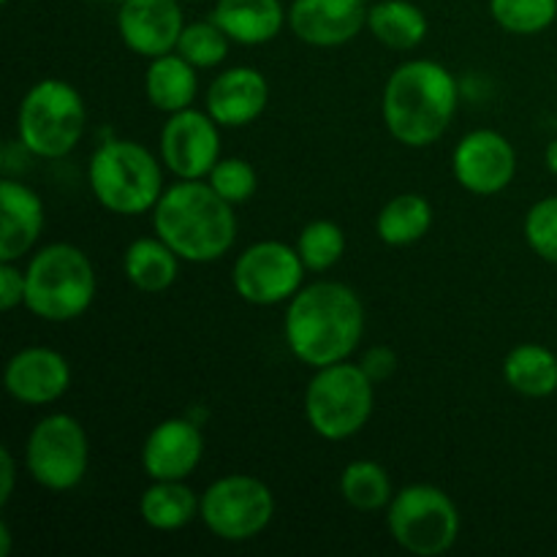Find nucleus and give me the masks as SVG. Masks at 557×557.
<instances>
[{"label":"nucleus","instance_id":"1","mask_svg":"<svg viewBox=\"0 0 557 557\" xmlns=\"http://www.w3.org/2000/svg\"><path fill=\"white\" fill-rule=\"evenodd\" d=\"M364 302L341 281L305 283L286 302L283 341L305 368H326L351 359L364 337Z\"/></svg>","mask_w":557,"mask_h":557},{"label":"nucleus","instance_id":"2","mask_svg":"<svg viewBox=\"0 0 557 557\" xmlns=\"http://www.w3.org/2000/svg\"><path fill=\"white\" fill-rule=\"evenodd\" d=\"M460 109V85L446 65L417 58L397 65L381 92V120L395 141L413 150L435 145Z\"/></svg>","mask_w":557,"mask_h":557},{"label":"nucleus","instance_id":"3","mask_svg":"<svg viewBox=\"0 0 557 557\" xmlns=\"http://www.w3.org/2000/svg\"><path fill=\"white\" fill-rule=\"evenodd\" d=\"M152 232L188 264H212L234 248L239 221L207 180H177L152 210Z\"/></svg>","mask_w":557,"mask_h":557},{"label":"nucleus","instance_id":"4","mask_svg":"<svg viewBox=\"0 0 557 557\" xmlns=\"http://www.w3.org/2000/svg\"><path fill=\"white\" fill-rule=\"evenodd\" d=\"M87 183L98 205L112 215L139 218L163 196V161L134 139H107L92 150Z\"/></svg>","mask_w":557,"mask_h":557},{"label":"nucleus","instance_id":"5","mask_svg":"<svg viewBox=\"0 0 557 557\" xmlns=\"http://www.w3.org/2000/svg\"><path fill=\"white\" fill-rule=\"evenodd\" d=\"M25 308L47 324H69L90 310L98 292L90 256L71 243L38 248L25 267Z\"/></svg>","mask_w":557,"mask_h":557},{"label":"nucleus","instance_id":"6","mask_svg":"<svg viewBox=\"0 0 557 557\" xmlns=\"http://www.w3.org/2000/svg\"><path fill=\"white\" fill-rule=\"evenodd\" d=\"M87 134V103L71 82L49 76L36 82L16 109V141L30 156L60 161Z\"/></svg>","mask_w":557,"mask_h":557},{"label":"nucleus","instance_id":"7","mask_svg":"<svg viewBox=\"0 0 557 557\" xmlns=\"http://www.w3.org/2000/svg\"><path fill=\"white\" fill-rule=\"evenodd\" d=\"M375 411V384L359 362L319 368L305 389V419L319 438L330 444L354 438L370 424Z\"/></svg>","mask_w":557,"mask_h":557},{"label":"nucleus","instance_id":"8","mask_svg":"<svg viewBox=\"0 0 557 557\" xmlns=\"http://www.w3.org/2000/svg\"><path fill=\"white\" fill-rule=\"evenodd\" d=\"M386 528L403 553L441 557L460 539V509L449 493L428 482L397 490L386 506Z\"/></svg>","mask_w":557,"mask_h":557},{"label":"nucleus","instance_id":"9","mask_svg":"<svg viewBox=\"0 0 557 557\" xmlns=\"http://www.w3.org/2000/svg\"><path fill=\"white\" fill-rule=\"evenodd\" d=\"M90 468V438L71 413H47L33 424L25 444V471L49 493H71Z\"/></svg>","mask_w":557,"mask_h":557},{"label":"nucleus","instance_id":"10","mask_svg":"<svg viewBox=\"0 0 557 557\" xmlns=\"http://www.w3.org/2000/svg\"><path fill=\"white\" fill-rule=\"evenodd\" d=\"M272 517L275 495L270 484L250 473H228L201 493V525L221 542H253L272 525Z\"/></svg>","mask_w":557,"mask_h":557},{"label":"nucleus","instance_id":"11","mask_svg":"<svg viewBox=\"0 0 557 557\" xmlns=\"http://www.w3.org/2000/svg\"><path fill=\"white\" fill-rule=\"evenodd\" d=\"M305 267L297 245L261 239L234 259L232 286L243 302L253 308L286 305L305 286Z\"/></svg>","mask_w":557,"mask_h":557},{"label":"nucleus","instance_id":"12","mask_svg":"<svg viewBox=\"0 0 557 557\" xmlns=\"http://www.w3.org/2000/svg\"><path fill=\"white\" fill-rule=\"evenodd\" d=\"M221 125L201 109L169 114L158 139V156L177 180H207L221 161Z\"/></svg>","mask_w":557,"mask_h":557},{"label":"nucleus","instance_id":"13","mask_svg":"<svg viewBox=\"0 0 557 557\" xmlns=\"http://www.w3.org/2000/svg\"><path fill=\"white\" fill-rule=\"evenodd\" d=\"M451 174L473 196H498L515 183L517 150L500 131L476 128L457 141Z\"/></svg>","mask_w":557,"mask_h":557},{"label":"nucleus","instance_id":"14","mask_svg":"<svg viewBox=\"0 0 557 557\" xmlns=\"http://www.w3.org/2000/svg\"><path fill=\"white\" fill-rule=\"evenodd\" d=\"M205 460V433L190 417L158 422L141 444V471L150 482H185Z\"/></svg>","mask_w":557,"mask_h":557},{"label":"nucleus","instance_id":"15","mask_svg":"<svg viewBox=\"0 0 557 557\" xmlns=\"http://www.w3.org/2000/svg\"><path fill=\"white\" fill-rule=\"evenodd\" d=\"M185 25L183 0H125L117 5L120 41L139 58L177 52Z\"/></svg>","mask_w":557,"mask_h":557},{"label":"nucleus","instance_id":"16","mask_svg":"<svg viewBox=\"0 0 557 557\" xmlns=\"http://www.w3.org/2000/svg\"><path fill=\"white\" fill-rule=\"evenodd\" d=\"M3 389L20 406H52L71 389L69 359L47 346L22 348L5 362Z\"/></svg>","mask_w":557,"mask_h":557},{"label":"nucleus","instance_id":"17","mask_svg":"<svg viewBox=\"0 0 557 557\" xmlns=\"http://www.w3.org/2000/svg\"><path fill=\"white\" fill-rule=\"evenodd\" d=\"M368 0H294L288 27L308 47L337 49L368 27Z\"/></svg>","mask_w":557,"mask_h":557},{"label":"nucleus","instance_id":"18","mask_svg":"<svg viewBox=\"0 0 557 557\" xmlns=\"http://www.w3.org/2000/svg\"><path fill=\"white\" fill-rule=\"evenodd\" d=\"M205 103L221 128H245L270 107V82L253 65H234L210 82Z\"/></svg>","mask_w":557,"mask_h":557},{"label":"nucleus","instance_id":"19","mask_svg":"<svg viewBox=\"0 0 557 557\" xmlns=\"http://www.w3.org/2000/svg\"><path fill=\"white\" fill-rule=\"evenodd\" d=\"M44 199L20 180H0V261H22L44 232Z\"/></svg>","mask_w":557,"mask_h":557},{"label":"nucleus","instance_id":"20","mask_svg":"<svg viewBox=\"0 0 557 557\" xmlns=\"http://www.w3.org/2000/svg\"><path fill=\"white\" fill-rule=\"evenodd\" d=\"M210 16L239 47H264L288 25L283 0H218Z\"/></svg>","mask_w":557,"mask_h":557},{"label":"nucleus","instance_id":"21","mask_svg":"<svg viewBox=\"0 0 557 557\" xmlns=\"http://www.w3.org/2000/svg\"><path fill=\"white\" fill-rule=\"evenodd\" d=\"M145 96L150 107L163 114L190 109L199 96V69L180 52L152 58L145 71Z\"/></svg>","mask_w":557,"mask_h":557},{"label":"nucleus","instance_id":"22","mask_svg":"<svg viewBox=\"0 0 557 557\" xmlns=\"http://www.w3.org/2000/svg\"><path fill=\"white\" fill-rule=\"evenodd\" d=\"M180 264L183 259L158 234L134 239L123 253L125 281L141 294L169 292L180 277Z\"/></svg>","mask_w":557,"mask_h":557},{"label":"nucleus","instance_id":"23","mask_svg":"<svg viewBox=\"0 0 557 557\" xmlns=\"http://www.w3.org/2000/svg\"><path fill=\"white\" fill-rule=\"evenodd\" d=\"M370 36L386 49L408 52L428 38V14L411 0H375L368 9Z\"/></svg>","mask_w":557,"mask_h":557},{"label":"nucleus","instance_id":"24","mask_svg":"<svg viewBox=\"0 0 557 557\" xmlns=\"http://www.w3.org/2000/svg\"><path fill=\"white\" fill-rule=\"evenodd\" d=\"M504 379L517 395L544 400L557 392V354L542 343H520L504 359Z\"/></svg>","mask_w":557,"mask_h":557},{"label":"nucleus","instance_id":"25","mask_svg":"<svg viewBox=\"0 0 557 557\" xmlns=\"http://www.w3.org/2000/svg\"><path fill=\"white\" fill-rule=\"evenodd\" d=\"M201 495L185 482H152L139 498V517L147 528L177 533L199 517Z\"/></svg>","mask_w":557,"mask_h":557},{"label":"nucleus","instance_id":"26","mask_svg":"<svg viewBox=\"0 0 557 557\" xmlns=\"http://www.w3.org/2000/svg\"><path fill=\"white\" fill-rule=\"evenodd\" d=\"M433 221V205L422 194H400L379 210L375 234L389 248H408L428 237Z\"/></svg>","mask_w":557,"mask_h":557},{"label":"nucleus","instance_id":"27","mask_svg":"<svg viewBox=\"0 0 557 557\" xmlns=\"http://www.w3.org/2000/svg\"><path fill=\"white\" fill-rule=\"evenodd\" d=\"M341 498L359 515L386 511L389 500L395 498V484L389 471L375 460H354L341 473Z\"/></svg>","mask_w":557,"mask_h":557},{"label":"nucleus","instance_id":"28","mask_svg":"<svg viewBox=\"0 0 557 557\" xmlns=\"http://www.w3.org/2000/svg\"><path fill=\"white\" fill-rule=\"evenodd\" d=\"M346 248L348 239L343 226L335 221H326V218L310 221L297 237V250L308 272H330L332 267L341 264Z\"/></svg>","mask_w":557,"mask_h":557},{"label":"nucleus","instance_id":"29","mask_svg":"<svg viewBox=\"0 0 557 557\" xmlns=\"http://www.w3.org/2000/svg\"><path fill=\"white\" fill-rule=\"evenodd\" d=\"M495 25L515 36H539L557 20V0H490Z\"/></svg>","mask_w":557,"mask_h":557},{"label":"nucleus","instance_id":"30","mask_svg":"<svg viewBox=\"0 0 557 557\" xmlns=\"http://www.w3.org/2000/svg\"><path fill=\"white\" fill-rule=\"evenodd\" d=\"M228 49H232V38L221 30V25L212 16L188 22L177 44V52L199 71L218 69L228 58Z\"/></svg>","mask_w":557,"mask_h":557},{"label":"nucleus","instance_id":"31","mask_svg":"<svg viewBox=\"0 0 557 557\" xmlns=\"http://www.w3.org/2000/svg\"><path fill=\"white\" fill-rule=\"evenodd\" d=\"M207 183L218 190V196L228 201V205L239 207L250 201L259 190V172L245 158H221L215 169L210 172Z\"/></svg>","mask_w":557,"mask_h":557},{"label":"nucleus","instance_id":"32","mask_svg":"<svg viewBox=\"0 0 557 557\" xmlns=\"http://www.w3.org/2000/svg\"><path fill=\"white\" fill-rule=\"evenodd\" d=\"M522 234L533 253L547 264H557V196H544L522 221Z\"/></svg>","mask_w":557,"mask_h":557},{"label":"nucleus","instance_id":"33","mask_svg":"<svg viewBox=\"0 0 557 557\" xmlns=\"http://www.w3.org/2000/svg\"><path fill=\"white\" fill-rule=\"evenodd\" d=\"M25 270L20 267V261H0V310L3 313L25 305Z\"/></svg>","mask_w":557,"mask_h":557},{"label":"nucleus","instance_id":"34","mask_svg":"<svg viewBox=\"0 0 557 557\" xmlns=\"http://www.w3.org/2000/svg\"><path fill=\"white\" fill-rule=\"evenodd\" d=\"M362 370L370 375L373 384H384L395 375L397 370V354L389 346H373L362 354Z\"/></svg>","mask_w":557,"mask_h":557},{"label":"nucleus","instance_id":"35","mask_svg":"<svg viewBox=\"0 0 557 557\" xmlns=\"http://www.w3.org/2000/svg\"><path fill=\"white\" fill-rule=\"evenodd\" d=\"M16 487V460L9 446L0 449V506H5Z\"/></svg>","mask_w":557,"mask_h":557},{"label":"nucleus","instance_id":"36","mask_svg":"<svg viewBox=\"0 0 557 557\" xmlns=\"http://www.w3.org/2000/svg\"><path fill=\"white\" fill-rule=\"evenodd\" d=\"M11 539H14V533H11V525L9 522H0V557H9L11 555Z\"/></svg>","mask_w":557,"mask_h":557},{"label":"nucleus","instance_id":"37","mask_svg":"<svg viewBox=\"0 0 557 557\" xmlns=\"http://www.w3.org/2000/svg\"><path fill=\"white\" fill-rule=\"evenodd\" d=\"M544 163H547L549 172L557 174V139L549 141L547 150H544Z\"/></svg>","mask_w":557,"mask_h":557},{"label":"nucleus","instance_id":"38","mask_svg":"<svg viewBox=\"0 0 557 557\" xmlns=\"http://www.w3.org/2000/svg\"><path fill=\"white\" fill-rule=\"evenodd\" d=\"M107 3H117L120 5V3H125V0H107Z\"/></svg>","mask_w":557,"mask_h":557},{"label":"nucleus","instance_id":"39","mask_svg":"<svg viewBox=\"0 0 557 557\" xmlns=\"http://www.w3.org/2000/svg\"><path fill=\"white\" fill-rule=\"evenodd\" d=\"M183 3H199V0H183Z\"/></svg>","mask_w":557,"mask_h":557},{"label":"nucleus","instance_id":"40","mask_svg":"<svg viewBox=\"0 0 557 557\" xmlns=\"http://www.w3.org/2000/svg\"><path fill=\"white\" fill-rule=\"evenodd\" d=\"M0 3H3V5H9V3H11V0H0Z\"/></svg>","mask_w":557,"mask_h":557}]
</instances>
